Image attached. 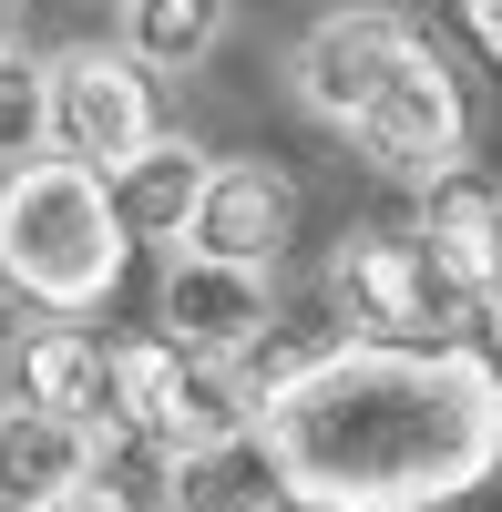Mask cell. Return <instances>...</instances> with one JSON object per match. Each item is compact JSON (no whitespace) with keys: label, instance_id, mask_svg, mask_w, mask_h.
Listing matches in <instances>:
<instances>
[{"label":"cell","instance_id":"9a60e30c","mask_svg":"<svg viewBox=\"0 0 502 512\" xmlns=\"http://www.w3.org/2000/svg\"><path fill=\"white\" fill-rule=\"evenodd\" d=\"M41 154V62H21V41L0 52V164Z\"/></svg>","mask_w":502,"mask_h":512},{"label":"cell","instance_id":"277c9868","mask_svg":"<svg viewBox=\"0 0 502 512\" xmlns=\"http://www.w3.org/2000/svg\"><path fill=\"white\" fill-rule=\"evenodd\" d=\"M154 144V72L103 41H72V52L41 62V154L93 164V175H123Z\"/></svg>","mask_w":502,"mask_h":512},{"label":"cell","instance_id":"30bf717a","mask_svg":"<svg viewBox=\"0 0 502 512\" xmlns=\"http://www.w3.org/2000/svg\"><path fill=\"white\" fill-rule=\"evenodd\" d=\"M82 472H103V431L31 400H0V512H41L62 502Z\"/></svg>","mask_w":502,"mask_h":512},{"label":"cell","instance_id":"7a4b0ae2","mask_svg":"<svg viewBox=\"0 0 502 512\" xmlns=\"http://www.w3.org/2000/svg\"><path fill=\"white\" fill-rule=\"evenodd\" d=\"M123 256H134V226L113 205V175L62 154H31L0 175V287L11 297L52 318H93L123 287Z\"/></svg>","mask_w":502,"mask_h":512},{"label":"cell","instance_id":"9c48e42d","mask_svg":"<svg viewBox=\"0 0 502 512\" xmlns=\"http://www.w3.org/2000/svg\"><path fill=\"white\" fill-rule=\"evenodd\" d=\"M410 41H421V31H410L400 11H328V21L298 41V62H287V72H298V103H308L318 123H349V113L369 103V82H380Z\"/></svg>","mask_w":502,"mask_h":512},{"label":"cell","instance_id":"3957f363","mask_svg":"<svg viewBox=\"0 0 502 512\" xmlns=\"http://www.w3.org/2000/svg\"><path fill=\"white\" fill-rule=\"evenodd\" d=\"M113 420L175 461H205V451L257 441V379H246V359L185 349V338H123L113 349Z\"/></svg>","mask_w":502,"mask_h":512},{"label":"cell","instance_id":"ac0fdd59","mask_svg":"<svg viewBox=\"0 0 502 512\" xmlns=\"http://www.w3.org/2000/svg\"><path fill=\"white\" fill-rule=\"evenodd\" d=\"M502 297V205H492V267H482V308Z\"/></svg>","mask_w":502,"mask_h":512},{"label":"cell","instance_id":"6da1fadb","mask_svg":"<svg viewBox=\"0 0 502 512\" xmlns=\"http://www.w3.org/2000/svg\"><path fill=\"white\" fill-rule=\"evenodd\" d=\"M257 461L308 512H431L502 472V369L462 338H328L257 400Z\"/></svg>","mask_w":502,"mask_h":512},{"label":"cell","instance_id":"8992f818","mask_svg":"<svg viewBox=\"0 0 502 512\" xmlns=\"http://www.w3.org/2000/svg\"><path fill=\"white\" fill-rule=\"evenodd\" d=\"M339 134L380 164V175H410V185H431L441 164H462V82L441 72L431 41H410V52L369 82V103L339 123Z\"/></svg>","mask_w":502,"mask_h":512},{"label":"cell","instance_id":"d6986e66","mask_svg":"<svg viewBox=\"0 0 502 512\" xmlns=\"http://www.w3.org/2000/svg\"><path fill=\"white\" fill-rule=\"evenodd\" d=\"M21 11H31V0H0V52H11V41H21Z\"/></svg>","mask_w":502,"mask_h":512},{"label":"cell","instance_id":"5b68a950","mask_svg":"<svg viewBox=\"0 0 502 512\" xmlns=\"http://www.w3.org/2000/svg\"><path fill=\"white\" fill-rule=\"evenodd\" d=\"M328 297H339L349 338H451V318L472 308V297L441 277V256L421 236H390V226H359L328 256Z\"/></svg>","mask_w":502,"mask_h":512},{"label":"cell","instance_id":"ffe728a7","mask_svg":"<svg viewBox=\"0 0 502 512\" xmlns=\"http://www.w3.org/2000/svg\"><path fill=\"white\" fill-rule=\"evenodd\" d=\"M175 512H185V502H175Z\"/></svg>","mask_w":502,"mask_h":512},{"label":"cell","instance_id":"e0dca14e","mask_svg":"<svg viewBox=\"0 0 502 512\" xmlns=\"http://www.w3.org/2000/svg\"><path fill=\"white\" fill-rule=\"evenodd\" d=\"M462 21H472V41L502 62V0H462Z\"/></svg>","mask_w":502,"mask_h":512},{"label":"cell","instance_id":"8fae6325","mask_svg":"<svg viewBox=\"0 0 502 512\" xmlns=\"http://www.w3.org/2000/svg\"><path fill=\"white\" fill-rule=\"evenodd\" d=\"M0 379H11V400L31 410H62V420H93V431H113V349L82 328H21L11 359H0Z\"/></svg>","mask_w":502,"mask_h":512},{"label":"cell","instance_id":"5bb4252c","mask_svg":"<svg viewBox=\"0 0 502 512\" xmlns=\"http://www.w3.org/2000/svg\"><path fill=\"white\" fill-rule=\"evenodd\" d=\"M226 11L236 0H123L113 31H123V52H134L144 72H195L226 41Z\"/></svg>","mask_w":502,"mask_h":512},{"label":"cell","instance_id":"ba28073f","mask_svg":"<svg viewBox=\"0 0 502 512\" xmlns=\"http://www.w3.org/2000/svg\"><path fill=\"white\" fill-rule=\"evenodd\" d=\"M298 236V185L277 164H216L185 216V256H226V267H277Z\"/></svg>","mask_w":502,"mask_h":512},{"label":"cell","instance_id":"7c38bea8","mask_svg":"<svg viewBox=\"0 0 502 512\" xmlns=\"http://www.w3.org/2000/svg\"><path fill=\"white\" fill-rule=\"evenodd\" d=\"M492 205H502V185L472 175V164H441V175L421 185V226L410 236L441 256V277L462 297H482V267H492Z\"/></svg>","mask_w":502,"mask_h":512},{"label":"cell","instance_id":"2e32d148","mask_svg":"<svg viewBox=\"0 0 502 512\" xmlns=\"http://www.w3.org/2000/svg\"><path fill=\"white\" fill-rule=\"evenodd\" d=\"M41 512H144V492L123 482V472H82L62 502H41Z\"/></svg>","mask_w":502,"mask_h":512},{"label":"cell","instance_id":"4fadbf2b","mask_svg":"<svg viewBox=\"0 0 502 512\" xmlns=\"http://www.w3.org/2000/svg\"><path fill=\"white\" fill-rule=\"evenodd\" d=\"M205 175H216V154H205V144H185V134H154V144H144V154L113 175V205H123V226H134V236H154V246H185V216H195Z\"/></svg>","mask_w":502,"mask_h":512},{"label":"cell","instance_id":"52a82bcc","mask_svg":"<svg viewBox=\"0 0 502 512\" xmlns=\"http://www.w3.org/2000/svg\"><path fill=\"white\" fill-rule=\"evenodd\" d=\"M267 328H277L267 267H226V256H185L175 246V267H164V338L216 349V359H246Z\"/></svg>","mask_w":502,"mask_h":512}]
</instances>
